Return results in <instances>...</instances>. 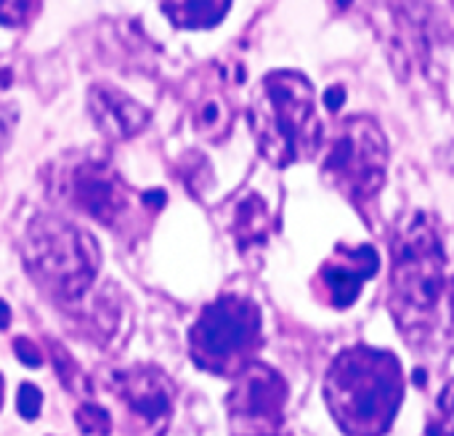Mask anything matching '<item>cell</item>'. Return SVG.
Listing matches in <instances>:
<instances>
[{
	"label": "cell",
	"instance_id": "cell-15",
	"mask_svg": "<svg viewBox=\"0 0 454 436\" xmlns=\"http://www.w3.org/2000/svg\"><path fill=\"white\" fill-rule=\"evenodd\" d=\"M74 421H77V429L88 436H109L112 432V418L104 408L98 405H80L77 413H74Z\"/></svg>",
	"mask_w": 454,
	"mask_h": 436
},
{
	"label": "cell",
	"instance_id": "cell-8",
	"mask_svg": "<svg viewBox=\"0 0 454 436\" xmlns=\"http://www.w3.org/2000/svg\"><path fill=\"white\" fill-rule=\"evenodd\" d=\"M112 394L130 418V426L144 436H162L173 413V384L157 368L117 370L109 378Z\"/></svg>",
	"mask_w": 454,
	"mask_h": 436
},
{
	"label": "cell",
	"instance_id": "cell-7",
	"mask_svg": "<svg viewBox=\"0 0 454 436\" xmlns=\"http://www.w3.org/2000/svg\"><path fill=\"white\" fill-rule=\"evenodd\" d=\"M287 384L269 368L250 362L237 373L234 389L226 400L229 421L237 436H274L285 421Z\"/></svg>",
	"mask_w": 454,
	"mask_h": 436
},
{
	"label": "cell",
	"instance_id": "cell-21",
	"mask_svg": "<svg viewBox=\"0 0 454 436\" xmlns=\"http://www.w3.org/2000/svg\"><path fill=\"white\" fill-rule=\"evenodd\" d=\"M325 104H327V109H340V104H343V91L340 88H333V91H327V96H325Z\"/></svg>",
	"mask_w": 454,
	"mask_h": 436
},
{
	"label": "cell",
	"instance_id": "cell-9",
	"mask_svg": "<svg viewBox=\"0 0 454 436\" xmlns=\"http://www.w3.org/2000/svg\"><path fill=\"white\" fill-rule=\"evenodd\" d=\"M378 269L380 258L372 245H338L314 280L317 296L333 309H348L356 304L364 282L375 277Z\"/></svg>",
	"mask_w": 454,
	"mask_h": 436
},
{
	"label": "cell",
	"instance_id": "cell-25",
	"mask_svg": "<svg viewBox=\"0 0 454 436\" xmlns=\"http://www.w3.org/2000/svg\"><path fill=\"white\" fill-rule=\"evenodd\" d=\"M0 408H3V378H0Z\"/></svg>",
	"mask_w": 454,
	"mask_h": 436
},
{
	"label": "cell",
	"instance_id": "cell-13",
	"mask_svg": "<svg viewBox=\"0 0 454 436\" xmlns=\"http://www.w3.org/2000/svg\"><path fill=\"white\" fill-rule=\"evenodd\" d=\"M168 21L181 29H207L215 27L226 13L231 0H157Z\"/></svg>",
	"mask_w": 454,
	"mask_h": 436
},
{
	"label": "cell",
	"instance_id": "cell-22",
	"mask_svg": "<svg viewBox=\"0 0 454 436\" xmlns=\"http://www.w3.org/2000/svg\"><path fill=\"white\" fill-rule=\"evenodd\" d=\"M144 202H146V205L152 202L154 208H162V205H165V192H160V189H157V192H146V194H144Z\"/></svg>",
	"mask_w": 454,
	"mask_h": 436
},
{
	"label": "cell",
	"instance_id": "cell-20",
	"mask_svg": "<svg viewBox=\"0 0 454 436\" xmlns=\"http://www.w3.org/2000/svg\"><path fill=\"white\" fill-rule=\"evenodd\" d=\"M13 123H16V115H13V109H0V152L8 147V141H11V133H13Z\"/></svg>",
	"mask_w": 454,
	"mask_h": 436
},
{
	"label": "cell",
	"instance_id": "cell-4",
	"mask_svg": "<svg viewBox=\"0 0 454 436\" xmlns=\"http://www.w3.org/2000/svg\"><path fill=\"white\" fill-rule=\"evenodd\" d=\"M21 258L29 277L56 301L80 298L96 280L101 253L96 240L61 218H35L21 242Z\"/></svg>",
	"mask_w": 454,
	"mask_h": 436
},
{
	"label": "cell",
	"instance_id": "cell-2",
	"mask_svg": "<svg viewBox=\"0 0 454 436\" xmlns=\"http://www.w3.org/2000/svg\"><path fill=\"white\" fill-rule=\"evenodd\" d=\"M444 248L436 224L412 213L391 237V314L410 344H423L439 320Z\"/></svg>",
	"mask_w": 454,
	"mask_h": 436
},
{
	"label": "cell",
	"instance_id": "cell-5",
	"mask_svg": "<svg viewBox=\"0 0 454 436\" xmlns=\"http://www.w3.org/2000/svg\"><path fill=\"white\" fill-rule=\"evenodd\" d=\"M261 346V309L242 296H223L202 309L189 330V354L215 376L242 373Z\"/></svg>",
	"mask_w": 454,
	"mask_h": 436
},
{
	"label": "cell",
	"instance_id": "cell-26",
	"mask_svg": "<svg viewBox=\"0 0 454 436\" xmlns=\"http://www.w3.org/2000/svg\"><path fill=\"white\" fill-rule=\"evenodd\" d=\"M274 436H279V434H274Z\"/></svg>",
	"mask_w": 454,
	"mask_h": 436
},
{
	"label": "cell",
	"instance_id": "cell-3",
	"mask_svg": "<svg viewBox=\"0 0 454 436\" xmlns=\"http://www.w3.org/2000/svg\"><path fill=\"white\" fill-rule=\"evenodd\" d=\"M250 128L261 155L271 165L287 168L311 160L322 147L314 85L293 69L269 72L253 93Z\"/></svg>",
	"mask_w": 454,
	"mask_h": 436
},
{
	"label": "cell",
	"instance_id": "cell-19",
	"mask_svg": "<svg viewBox=\"0 0 454 436\" xmlns=\"http://www.w3.org/2000/svg\"><path fill=\"white\" fill-rule=\"evenodd\" d=\"M13 352H16V360L27 368H40L43 365V352L29 341V338H16L13 341Z\"/></svg>",
	"mask_w": 454,
	"mask_h": 436
},
{
	"label": "cell",
	"instance_id": "cell-24",
	"mask_svg": "<svg viewBox=\"0 0 454 436\" xmlns=\"http://www.w3.org/2000/svg\"><path fill=\"white\" fill-rule=\"evenodd\" d=\"M450 304H452V317H454V280H452V285H450Z\"/></svg>",
	"mask_w": 454,
	"mask_h": 436
},
{
	"label": "cell",
	"instance_id": "cell-14",
	"mask_svg": "<svg viewBox=\"0 0 454 436\" xmlns=\"http://www.w3.org/2000/svg\"><path fill=\"white\" fill-rule=\"evenodd\" d=\"M271 216L261 194H247L234 213V237L242 248L247 245H261L269 237Z\"/></svg>",
	"mask_w": 454,
	"mask_h": 436
},
{
	"label": "cell",
	"instance_id": "cell-18",
	"mask_svg": "<svg viewBox=\"0 0 454 436\" xmlns=\"http://www.w3.org/2000/svg\"><path fill=\"white\" fill-rule=\"evenodd\" d=\"M32 0H0V24L16 27L29 16Z\"/></svg>",
	"mask_w": 454,
	"mask_h": 436
},
{
	"label": "cell",
	"instance_id": "cell-11",
	"mask_svg": "<svg viewBox=\"0 0 454 436\" xmlns=\"http://www.w3.org/2000/svg\"><path fill=\"white\" fill-rule=\"evenodd\" d=\"M88 112L96 128L112 141L133 139L149 123V109L112 85H93L88 91Z\"/></svg>",
	"mask_w": 454,
	"mask_h": 436
},
{
	"label": "cell",
	"instance_id": "cell-23",
	"mask_svg": "<svg viewBox=\"0 0 454 436\" xmlns=\"http://www.w3.org/2000/svg\"><path fill=\"white\" fill-rule=\"evenodd\" d=\"M11 325V309H8V304L0 298V330H5Z\"/></svg>",
	"mask_w": 454,
	"mask_h": 436
},
{
	"label": "cell",
	"instance_id": "cell-12",
	"mask_svg": "<svg viewBox=\"0 0 454 436\" xmlns=\"http://www.w3.org/2000/svg\"><path fill=\"white\" fill-rule=\"evenodd\" d=\"M234 123V109L226 99V93L215 85L207 88L205 93L197 96L194 101V128L200 136L210 139V141H221L229 136Z\"/></svg>",
	"mask_w": 454,
	"mask_h": 436
},
{
	"label": "cell",
	"instance_id": "cell-16",
	"mask_svg": "<svg viewBox=\"0 0 454 436\" xmlns=\"http://www.w3.org/2000/svg\"><path fill=\"white\" fill-rule=\"evenodd\" d=\"M428 436H454V381L439 397V413L428 426Z\"/></svg>",
	"mask_w": 454,
	"mask_h": 436
},
{
	"label": "cell",
	"instance_id": "cell-10",
	"mask_svg": "<svg viewBox=\"0 0 454 436\" xmlns=\"http://www.w3.org/2000/svg\"><path fill=\"white\" fill-rule=\"evenodd\" d=\"M69 194L80 210H85L104 226H114L130 205V192L122 178L109 165L96 160H88L72 170Z\"/></svg>",
	"mask_w": 454,
	"mask_h": 436
},
{
	"label": "cell",
	"instance_id": "cell-1",
	"mask_svg": "<svg viewBox=\"0 0 454 436\" xmlns=\"http://www.w3.org/2000/svg\"><path fill=\"white\" fill-rule=\"evenodd\" d=\"M404 397L402 365L391 352L354 346L340 352L325 378V400L346 436H386Z\"/></svg>",
	"mask_w": 454,
	"mask_h": 436
},
{
	"label": "cell",
	"instance_id": "cell-17",
	"mask_svg": "<svg viewBox=\"0 0 454 436\" xmlns=\"http://www.w3.org/2000/svg\"><path fill=\"white\" fill-rule=\"evenodd\" d=\"M40 408H43V394L37 392V386L32 384H21L19 386V394H16V410L24 421H35L40 416Z\"/></svg>",
	"mask_w": 454,
	"mask_h": 436
},
{
	"label": "cell",
	"instance_id": "cell-6",
	"mask_svg": "<svg viewBox=\"0 0 454 436\" xmlns=\"http://www.w3.org/2000/svg\"><path fill=\"white\" fill-rule=\"evenodd\" d=\"M388 168V141L367 115L346 117L325 155V178L351 202L364 205L378 197Z\"/></svg>",
	"mask_w": 454,
	"mask_h": 436
}]
</instances>
